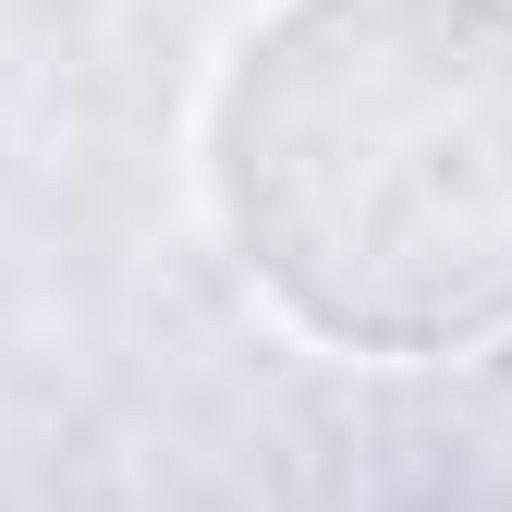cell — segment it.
I'll list each match as a JSON object with an SVG mask.
<instances>
[{"label": "cell", "mask_w": 512, "mask_h": 512, "mask_svg": "<svg viewBox=\"0 0 512 512\" xmlns=\"http://www.w3.org/2000/svg\"><path fill=\"white\" fill-rule=\"evenodd\" d=\"M196 183L317 354L439 366L512 330V0H269L208 74Z\"/></svg>", "instance_id": "6da1fadb"}]
</instances>
